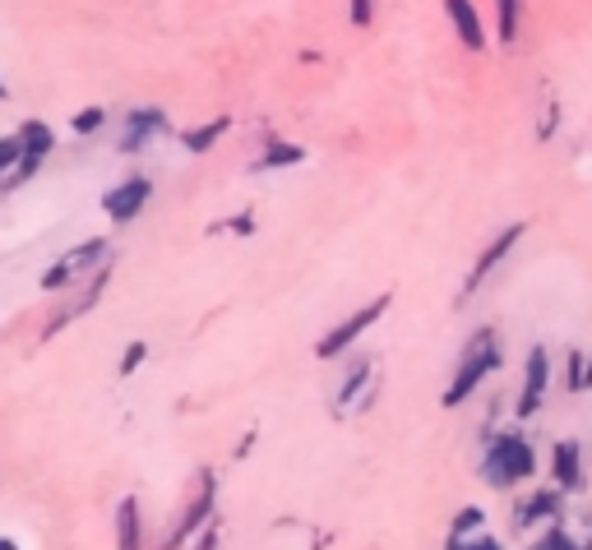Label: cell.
<instances>
[{"label":"cell","instance_id":"obj_25","mask_svg":"<svg viewBox=\"0 0 592 550\" xmlns=\"http://www.w3.org/2000/svg\"><path fill=\"white\" fill-rule=\"evenodd\" d=\"M376 10H380V0H347V24L370 29V24H376Z\"/></svg>","mask_w":592,"mask_h":550},{"label":"cell","instance_id":"obj_32","mask_svg":"<svg viewBox=\"0 0 592 550\" xmlns=\"http://www.w3.org/2000/svg\"><path fill=\"white\" fill-rule=\"evenodd\" d=\"M0 550H19V546H14V541H5V537H0Z\"/></svg>","mask_w":592,"mask_h":550},{"label":"cell","instance_id":"obj_8","mask_svg":"<svg viewBox=\"0 0 592 550\" xmlns=\"http://www.w3.org/2000/svg\"><path fill=\"white\" fill-rule=\"evenodd\" d=\"M523 236H528V223H504V227L487 240V246H481V255L472 259V273H468V282H463V296H472V292L487 288V278L514 255V246H518Z\"/></svg>","mask_w":592,"mask_h":550},{"label":"cell","instance_id":"obj_4","mask_svg":"<svg viewBox=\"0 0 592 550\" xmlns=\"http://www.w3.org/2000/svg\"><path fill=\"white\" fill-rule=\"evenodd\" d=\"M389 305H393V292L370 296L361 311H353L347 319H338V324L315 343V357H320V361H343V357H353V347L361 343V334H370V328L380 324V315H389Z\"/></svg>","mask_w":592,"mask_h":550},{"label":"cell","instance_id":"obj_10","mask_svg":"<svg viewBox=\"0 0 592 550\" xmlns=\"http://www.w3.org/2000/svg\"><path fill=\"white\" fill-rule=\"evenodd\" d=\"M445 19H449L454 37L463 42V52L481 56V52L491 47V29H487V19H481L477 0H445Z\"/></svg>","mask_w":592,"mask_h":550},{"label":"cell","instance_id":"obj_12","mask_svg":"<svg viewBox=\"0 0 592 550\" xmlns=\"http://www.w3.org/2000/svg\"><path fill=\"white\" fill-rule=\"evenodd\" d=\"M551 481L565 495L583 491V449H579V439H560V445L551 449Z\"/></svg>","mask_w":592,"mask_h":550},{"label":"cell","instance_id":"obj_28","mask_svg":"<svg viewBox=\"0 0 592 550\" xmlns=\"http://www.w3.org/2000/svg\"><path fill=\"white\" fill-rule=\"evenodd\" d=\"M209 232H236V236H250V232H255V213H236V217H223V223H213Z\"/></svg>","mask_w":592,"mask_h":550},{"label":"cell","instance_id":"obj_26","mask_svg":"<svg viewBox=\"0 0 592 550\" xmlns=\"http://www.w3.org/2000/svg\"><path fill=\"white\" fill-rule=\"evenodd\" d=\"M481 523H487V514L477 509V504H468L463 514L454 518V527H449V537H472V532H481Z\"/></svg>","mask_w":592,"mask_h":550},{"label":"cell","instance_id":"obj_9","mask_svg":"<svg viewBox=\"0 0 592 550\" xmlns=\"http://www.w3.org/2000/svg\"><path fill=\"white\" fill-rule=\"evenodd\" d=\"M546 389H551V351H546V347H533V351H528V366H523L518 403H514V416H518V422L537 416V407L546 403Z\"/></svg>","mask_w":592,"mask_h":550},{"label":"cell","instance_id":"obj_31","mask_svg":"<svg viewBox=\"0 0 592 550\" xmlns=\"http://www.w3.org/2000/svg\"><path fill=\"white\" fill-rule=\"evenodd\" d=\"M10 98V88H5V79H0V102H5Z\"/></svg>","mask_w":592,"mask_h":550},{"label":"cell","instance_id":"obj_11","mask_svg":"<svg viewBox=\"0 0 592 550\" xmlns=\"http://www.w3.org/2000/svg\"><path fill=\"white\" fill-rule=\"evenodd\" d=\"M560 514H565V491L560 486H541V491L518 500L514 523L518 527H541V523H560Z\"/></svg>","mask_w":592,"mask_h":550},{"label":"cell","instance_id":"obj_5","mask_svg":"<svg viewBox=\"0 0 592 550\" xmlns=\"http://www.w3.org/2000/svg\"><path fill=\"white\" fill-rule=\"evenodd\" d=\"M213 500H217V476L213 472H200V476H194L190 500L181 504V514H177V523H171V532L163 537L158 550H181L186 541L200 537L204 527H209V518H213Z\"/></svg>","mask_w":592,"mask_h":550},{"label":"cell","instance_id":"obj_19","mask_svg":"<svg viewBox=\"0 0 592 550\" xmlns=\"http://www.w3.org/2000/svg\"><path fill=\"white\" fill-rule=\"evenodd\" d=\"M42 167H47V162H42V158H29V153H24V158H19L10 171H0V194H14V190H24V186L33 181V176H37Z\"/></svg>","mask_w":592,"mask_h":550},{"label":"cell","instance_id":"obj_29","mask_svg":"<svg viewBox=\"0 0 592 550\" xmlns=\"http://www.w3.org/2000/svg\"><path fill=\"white\" fill-rule=\"evenodd\" d=\"M144 357H148V343H130L121 351V375H135V370L144 366Z\"/></svg>","mask_w":592,"mask_h":550},{"label":"cell","instance_id":"obj_30","mask_svg":"<svg viewBox=\"0 0 592 550\" xmlns=\"http://www.w3.org/2000/svg\"><path fill=\"white\" fill-rule=\"evenodd\" d=\"M194 550H217V532H213V527H204V532L194 537Z\"/></svg>","mask_w":592,"mask_h":550},{"label":"cell","instance_id":"obj_17","mask_svg":"<svg viewBox=\"0 0 592 550\" xmlns=\"http://www.w3.org/2000/svg\"><path fill=\"white\" fill-rule=\"evenodd\" d=\"M523 33V0H491V37L500 47H514Z\"/></svg>","mask_w":592,"mask_h":550},{"label":"cell","instance_id":"obj_3","mask_svg":"<svg viewBox=\"0 0 592 550\" xmlns=\"http://www.w3.org/2000/svg\"><path fill=\"white\" fill-rule=\"evenodd\" d=\"M102 269H112V240H107V236H89V240H79V246L65 250L60 259H52L47 269H42L37 288L42 292H70V288L89 282Z\"/></svg>","mask_w":592,"mask_h":550},{"label":"cell","instance_id":"obj_6","mask_svg":"<svg viewBox=\"0 0 592 550\" xmlns=\"http://www.w3.org/2000/svg\"><path fill=\"white\" fill-rule=\"evenodd\" d=\"M167 135H177V130H171V116L163 112V106L139 102V106H130V112L121 116V139H116V148L130 153V158H139V153H148L153 144L167 139Z\"/></svg>","mask_w":592,"mask_h":550},{"label":"cell","instance_id":"obj_1","mask_svg":"<svg viewBox=\"0 0 592 550\" xmlns=\"http://www.w3.org/2000/svg\"><path fill=\"white\" fill-rule=\"evenodd\" d=\"M500 370H504V338L487 324L463 343V351H458V370H454V380H449L440 403L445 407H463L491 375H500Z\"/></svg>","mask_w":592,"mask_h":550},{"label":"cell","instance_id":"obj_2","mask_svg":"<svg viewBox=\"0 0 592 550\" xmlns=\"http://www.w3.org/2000/svg\"><path fill=\"white\" fill-rule=\"evenodd\" d=\"M537 476V453L528 445V435L523 430H500L491 435L487 453H481V481H487L491 491H514L518 481Z\"/></svg>","mask_w":592,"mask_h":550},{"label":"cell","instance_id":"obj_13","mask_svg":"<svg viewBox=\"0 0 592 550\" xmlns=\"http://www.w3.org/2000/svg\"><path fill=\"white\" fill-rule=\"evenodd\" d=\"M311 153H305L301 144H292V139H282V135H265V153L250 162V171L255 176H265V171H292V167H301Z\"/></svg>","mask_w":592,"mask_h":550},{"label":"cell","instance_id":"obj_20","mask_svg":"<svg viewBox=\"0 0 592 550\" xmlns=\"http://www.w3.org/2000/svg\"><path fill=\"white\" fill-rule=\"evenodd\" d=\"M533 550H588V541H574V532H565L560 523H546L533 541Z\"/></svg>","mask_w":592,"mask_h":550},{"label":"cell","instance_id":"obj_14","mask_svg":"<svg viewBox=\"0 0 592 550\" xmlns=\"http://www.w3.org/2000/svg\"><path fill=\"white\" fill-rule=\"evenodd\" d=\"M370 375H376V361H370V357H353V370H347L343 384H338V412H347V407H366L370 399H376V393H366Z\"/></svg>","mask_w":592,"mask_h":550},{"label":"cell","instance_id":"obj_34","mask_svg":"<svg viewBox=\"0 0 592 550\" xmlns=\"http://www.w3.org/2000/svg\"><path fill=\"white\" fill-rule=\"evenodd\" d=\"M588 550H592V541H588Z\"/></svg>","mask_w":592,"mask_h":550},{"label":"cell","instance_id":"obj_15","mask_svg":"<svg viewBox=\"0 0 592 550\" xmlns=\"http://www.w3.org/2000/svg\"><path fill=\"white\" fill-rule=\"evenodd\" d=\"M227 135H232V116H213V121H200V125H186L177 139H181L186 153H194V158H200V153H213Z\"/></svg>","mask_w":592,"mask_h":550},{"label":"cell","instance_id":"obj_27","mask_svg":"<svg viewBox=\"0 0 592 550\" xmlns=\"http://www.w3.org/2000/svg\"><path fill=\"white\" fill-rule=\"evenodd\" d=\"M19 158H24V144H19V135L10 130V135H0V171H10Z\"/></svg>","mask_w":592,"mask_h":550},{"label":"cell","instance_id":"obj_21","mask_svg":"<svg viewBox=\"0 0 592 550\" xmlns=\"http://www.w3.org/2000/svg\"><path fill=\"white\" fill-rule=\"evenodd\" d=\"M107 125V106H79V112L70 116V135H79V139H89V135H98V130Z\"/></svg>","mask_w":592,"mask_h":550},{"label":"cell","instance_id":"obj_24","mask_svg":"<svg viewBox=\"0 0 592 550\" xmlns=\"http://www.w3.org/2000/svg\"><path fill=\"white\" fill-rule=\"evenodd\" d=\"M445 550H504V541L491 532H472V537H449Z\"/></svg>","mask_w":592,"mask_h":550},{"label":"cell","instance_id":"obj_18","mask_svg":"<svg viewBox=\"0 0 592 550\" xmlns=\"http://www.w3.org/2000/svg\"><path fill=\"white\" fill-rule=\"evenodd\" d=\"M116 550H144V514L135 495L116 504Z\"/></svg>","mask_w":592,"mask_h":550},{"label":"cell","instance_id":"obj_23","mask_svg":"<svg viewBox=\"0 0 592 550\" xmlns=\"http://www.w3.org/2000/svg\"><path fill=\"white\" fill-rule=\"evenodd\" d=\"M565 384H569V393H583V389H588V357H583V351H569V361H565Z\"/></svg>","mask_w":592,"mask_h":550},{"label":"cell","instance_id":"obj_16","mask_svg":"<svg viewBox=\"0 0 592 550\" xmlns=\"http://www.w3.org/2000/svg\"><path fill=\"white\" fill-rule=\"evenodd\" d=\"M14 135H19V144H24L29 158H42V162H47L52 153H56V125H47L42 116L19 121V125H14Z\"/></svg>","mask_w":592,"mask_h":550},{"label":"cell","instance_id":"obj_33","mask_svg":"<svg viewBox=\"0 0 592 550\" xmlns=\"http://www.w3.org/2000/svg\"><path fill=\"white\" fill-rule=\"evenodd\" d=\"M588 389H592V357H588Z\"/></svg>","mask_w":592,"mask_h":550},{"label":"cell","instance_id":"obj_7","mask_svg":"<svg viewBox=\"0 0 592 550\" xmlns=\"http://www.w3.org/2000/svg\"><path fill=\"white\" fill-rule=\"evenodd\" d=\"M148 200H153V176L148 171H130L102 194V213H107V223L125 227V223H135V217H144Z\"/></svg>","mask_w":592,"mask_h":550},{"label":"cell","instance_id":"obj_22","mask_svg":"<svg viewBox=\"0 0 592 550\" xmlns=\"http://www.w3.org/2000/svg\"><path fill=\"white\" fill-rule=\"evenodd\" d=\"M556 130H560V98H546L541 116H537V139H541V144H551V139H556Z\"/></svg>","mask_w":592,"mask_h":550}]
</instances>
